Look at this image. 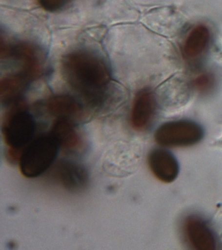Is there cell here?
Instances as JSON below:
<instances>
[{
    "label": "cell",
    "mask_w": 222,
    "mask_h": 250,
    "mask_svg": "<svg viewBox=\"0 0 222 250\" xmlns=\"http://www.w3.org/2000/svg\"><path fill=\"white\" fill-rule=\"evenodd\" d=\"M61 68L66 82L87 103H102L111 77L102 59L88 51H74L63 57Z\"/></svg>",
    "instance_id": "6da1fadb"
},
{
    "label": "cell",
    "mask_w": 222,
    "mask_h": 250,
    "mask_svg": "<svg viewBox=\"0 0 222 250\" xmlns=\"http://www.w3.org/2000/svg\"><path fill=\"white\" fill-rule=\"evenodd\" d=\"M36 125L34 117L23 104H13L5 115L2 134L9 146L7 157L11 162L19 161L21 154L34 140Z\"/></svg>",
    "instance_id": "7a4b0ae2"
},
{
    "label": "cell",
    "mask_w": 222,
    "mask_h": 250,
    "mask_svg": "<svg viewBox=\"0 0 222 250\" xmlns=\"http://www.w3.org/2000/svg\"><path fill=\"white\" fill-rule=\"evenodd\" d=\"M60 148L57 141L50 133L34 139L21 154V173L27 178L40 177L55 162Z\"/></svg>",
    "instance_id": "3957f363"
},
{
    "label": "cell",
    "mask_w": 222,
    "mask_h": 250,
    "mask_svg": "<svg viewBox=\"0 0 222 250\" xmlns=\"http://www.w3.org/2000/svg\"><path fill=\"white\" fill-rule=\"evenodd\" d=\"M203 132L200 125L190 121H171L160 126L155 133L156 142L169 147L188 146L198 144Z\"/></svg>",
    "instance_id": "277c9868"
},
{
    "label": "cell",
    "mask_w": 222,
    "mask_h": 250,
    "mask_svg": "<svg viewBox=\"0 0 222 250\" xmlns=\"http://www.w3.org/2000/svg\"><path fill=\"white\" fill-rule=\"evenodd\" d=\"M1 55L10 56L20 64V72L30 82L41 73V57L36 46L28 42H20L9 46H1Z\"/></svg>",
    "instance_id": "5b68a950"
},
{
    "label": "cell",
    "mask_w": 222,
    "mask_h": 250,
    "mask_svg": "<svg viewBox=\"0 0 222 250\" xmlns=\"http://www.w3.org/2000/svg\"><path fill=\"white\" fill-rule=\"evenodd\" d=\"M52 175L61 187L71 192L82 191L89 184L87 170L70 160H59L54 166Z\"/></svg>",
    "instance_id": "8992f818"
},
{
    "label": "cell",
    "mask_w": 222,
    "mask_h": 250,
    "mask_svg": "<svg viewBox=\"0 0 222 250\" xmlns=\"http://www.w3.org/2000/svg\"><path fill=\"white\" fill-rule=\"evenodd\" d=\"M148 163L152 173L162 183H172L178 177V162L173 154L166 150H153L150 152Z\"/></svg>",
    "instance_id": "52a82bcc"
},
{
    "label": "cell",
    "mask_w": 222,
    "mask_h": 250,
    "mask_svg": "<svg viewBox=\"0 0 222 250\" xmlns=\"http://www.w3.org/2000/svg\"><path fill=\"white\" fill-rule=\"evenodd\" d=\"M185 234L189 243L198 250L216 249V239L213 232L202 218L190 216L184 226Z\"/></svg>",
    "instance_id": "ba28073f"
},
{
    "label": "cell",
    "mask_w": 222,
    "mask_h": 250,
    "mask_svg": "<svg viewBox=\"0 0 222 250\" xmlns=\"http://www.w3.org/2000/svg\"><path fill=\"white\" fill-rule=\"evenodd\" d=\"M156 109L153 94L148 89H142L136 94L131 111V123L136 130L147 128L153 119Z\"/></svg>",
    "instance_id": "9c48e42d"
},
{
    "label": "cell",
    "mask_w": 222,
    "mask_h": 250,
    "mask_svg": "<svg viewBox=\"0 0 222 250\" xmlns=\"http://www.w3.org/2000/svg\"><path fill=\"white\" fill-rule=\"evenodd\" d=\"M50 134L57 141L60 148L75 151L82 146V140L72 121L58 118L52 126Z\"/></svg>",
    "instance_id": "30bf717a"
},
{
    "label": "cell",
    "mask_w": 222,
    "mask_h": 250,
    "mask_svg": "<svg viewBox=\"0 0 222 250\" xmlns=\"http://www.w3.org/2000/svg\"><path fill=\"white\" fill-rule=\"evenodd\" d=\"M48 112L58 118L73 120L81 118L83 108L77 100L71 96L60 94L52 96L47 101Z\"/></svg>",
    "instance_id": "8fae6325"
},
{
    "label": "cell",
    "mask_w": 222,
    "mask_h": 250,
    "mask_svg": "<svg viewBox=\"0 0 222 250\" xmlns=\"http://www.w3.org/2000/svg\"><path fill=\"white\" fill-rule=\"evenodd\" d=\"M30 82L20 72L11 74L2 78L0 86V98L1 103L5 104L17 103V100Z\"/></svg>",
    "instance_id": "7c38bea8"
},
{
    "label": "cell",
    "mask_w": 222,
    "mask_h": 250,
    "mask_svg": "<svg viewBox=\"0 0 222 250\" xmlns=\"http://www.w3.org/2000/svg\"><path fill=\"white\" fill-rule=\"evenodd\" d=\"M208 39V32L205 28L200 27L195 29L186 41V54L191 57L202 54L207 46Z\"/></svg>",
    "instance_id": "4fadbf2b"
},
{
    "label": "cell",
    "mask_w": 222,
    "mask_h": 250,
    "mask_svg": "<svg viewBox=\"0 0 222 250\" xmlns=\"http://www.w3.org/2000/svg\"><path fill=\"white\" fill-rule=\"evenodd\" d=\"M40 5L46 11L56 12L63 9L69 0H38Z\"/></svg>",
    "instance_id": "5bb4252c"
}]
</instances>
